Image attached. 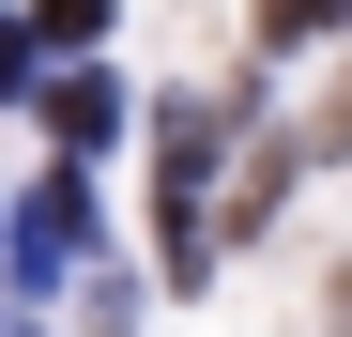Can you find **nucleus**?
<instances>
[{
	"mask_svg": "<svg viewBox=\"0 0 352 337\" xmlns=\"http://www.w3.org/2000/svg\"><path fill=\"white\" fill-rule=\"evenodd\" d=\"M46 31H62V46H92V31H107V0H46Z\"/></svg>",
	"mask_w": 352,
	"mask_h": 337,
	"instance_id": "nucleus-1",
	"label": "nucleus"
},
{
	"mask_svg": "<svg viewBox=\"0 0 352 337\" xmlns=\"http://www.w3.org/2000/svg\"><path fill=\"white\" fill-rule=\"evenodd\" d=\"M16 77H31V31H16V16H0V92H16Z\"/></svg>",
	"mask_w": 352,
	"mask_h": 337,
	"instance_id": "nucleus-2",
	"label": "nucleus"
}]
</instances>
